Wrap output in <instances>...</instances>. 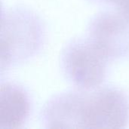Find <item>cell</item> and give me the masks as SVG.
<instances>
[{
  "label": "cell",
  "instance_id": "8992f818",
  "mask_svg": "<svg viewBox=\"0 0 129 129\" xmlns=\"http://www.w3.org/2000/svg\"><path fill=\"white\" fill-rule=\"evenodd\" d=\"M119 12L126 18L129 22V0H124L119 6Z\"/></svg>",
  "mask_w": 129,
  "mask_h": 129
},
{
  "label": "cell",
  "instance_id": "277c9868",
  "mask_svg": "<svg viewBox=\"0 0 129 129\" xmlns=\"http://www.w3.org/2000/svg\"><path fill=\"white\" fill-rule=\"evenodd\" d=\"M87 38L110 61L129 55V22L120 12L101 11L87 28Z\"/></svg>",
  "mask_w": 129,
  "mask_h": 129
},
{
  "label": "cell",
  "instance_id": "7a4b0ae2",
  "mask_svg": "<svg viewBox=\"0 0 129 129\" xmlns=\"http://www.w3.org/2000/svg\"><path fill=\"white\" fill-rule=\"evenodd\" d=\"M45 39V26L36 13L23 7L2 9L1 15V72L37 54Z\"/></svg>",
  "mask_w": 129,
  "mask_h": 129
},
{
  "label": "cell",
  "instance_id": "3957f363",
  "mask_svg": "<svg viewBox=\"0 0 129 129\" xmlns=\"http://www.w3.org/2000/svg\"><path fill=\"white\" fill-rule=\"evenodd\" d=\"M108 58L86 37L70 42L63 49L60 66L67 79L79 89L101 85L107 73Z\"/></svg>",
  "mask_w": 129,
  "mask_h": 129
},
{
  "label": "cell",
  "instance_id": "6da1fadb",
  "mask_svg": "<svg viewBox=\"0 0 129 129\" xmlns=\"http://www.w3.org/2000/svg\"><path fill=\"white\" fill-rule=\"evenodd\" d=\"M41 119L47 128H125L129 123V98L116 87L77 88L48 101Z\"/></svg>",
  "mask_w": 129,
  "mask_h": 129
},
{
  "label": "cell",
  "instance_id": "52a82bcc",
  "mask_svg": "<svg viewBox=\"0 0 129 129\" xmlns=\"http://www.w3.org/2000/svg\"><path fill=\"white\" fill-rule=\"evenodd\" d=\"M96 3L101 4H110V5H116L117 7L124 1V0H90Z\"/></svg>",
  "mask_w": 129,
  "mask_h": 129
},
{
  "label": "cell",
  "instance_id": "5b68a950",
  "mask_svg": "<svg viewBox=\"0 0 129 129\" xmlns=\"http://www.w3.org/2000/svg\"><path fill=\"white\" fill-rule=\"evenodd\" d=\"M31 101L28 92L20 85L2 82L0 90V128H22L28 120Z\"/></svg>",
  "mask_w": 129,
  "mask_h": 129
}]
</instances>
